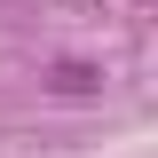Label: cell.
Listing matches in <instances>:
<instances>
[{"instance_id": "cell-1", "label": "cell", "mask_w": 158, "mask_h": 158, "mask_svg": "<svg viewBox=\"0 0 158 158\" xmlns=\"http://www.w3.org/2000/svg\"><path fill=\"white\" fill-rule=\"evenodd\" d=\"M48 87H56V95H95V71H87V63H56Z\"/></svg>"}]
</instances>
